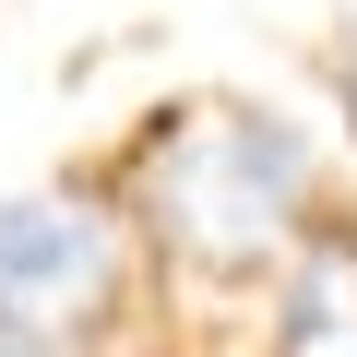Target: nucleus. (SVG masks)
Segmentation results:
<instances>
[{"instance_id":"obj_1","label":"nucleus","mask_w":357,"mask_h":357,"mask_svg":"<svg viewBox=\"0 0 357 357\" xmlns=\"http://www.w3.org/2000/svg\"><path fill=\"white\" fill-rule=\"evenodd\" d=\"M310 131L274 107H178L131 143V227L167 262L203 274H262L286 227L310 215Z\"/></svg>"},{"instance_id":"obj_2","label":"nucleus","mask_w":357,"mask_h":357,"mask_svg":"<svg viewBox=\"0 0 357 357\" xmlns=\"http://www.w3.org/2000/svg\"><path fill=\"white\" fill-rule=\"evenodd\" d=\"M131 298V227L96 191L0 203V357H96Z\"/></svg>"},{"instance_id":"obj_3","label":"nucleus","mask_w":357,"mask_h":357,"mask_svg":"<svg viewBox=\"0 0 357 357\" xmlns=\"http://www.w3.org/2000/svg\"><path fill=\"white\" fill-rule=\"evenodd\" d=\"M262 357H357V238L345 227H310L298 262L274 274Z\"/></svg>"}]
</instances>
